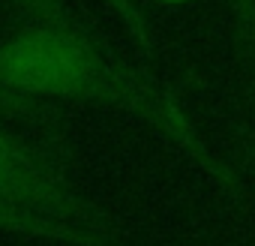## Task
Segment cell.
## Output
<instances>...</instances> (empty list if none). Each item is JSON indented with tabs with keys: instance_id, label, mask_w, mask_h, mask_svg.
I'll return each instance as SVG.
<instances>
[{
	"instance_id": "obj_1",
	"label": "cell",
	"mask_w": 255,
	"mask_h": 246,
	"mask_svg": "<svg viewBox=\"0 0 255 246\" xmlns=\"http://www.w3.org/2000/svg\"><path fill=\"white\" fill-rule=\"evenodd\" d=\"M0 78L30 102H90L141 120L168 147L234 192V171L201 138L183 105L156 81L111 60L81 24H30L0 42Z\"/></svg>"
},
{
	"instance_id": "obj_2",
	"label": "cell",
	"mask_w": 255,
	"mask_h": 246,
	"mask_svg": "<svg viewBox=\"0 0 255 246\" xmlns=\"http://www.w3.org/2000/svg\"><path fill=\"white\" fill-rule=\"evenodd\" d=\"M0 192L78 228L93 246H129L111 216L42 150L0 126Z\"/></svg>"
},
{
	"instance_id": "obj_3",
	"label": "cell",
	"mask_w": 255,
	"mask_h": 246,
	"mask_svg": "<svg viewBox=\"0 0 255 246\" xmlns=\"http://www.w3.org/2000/svg\"><path fill=\"white\" fill-rule=\"evenodd\" d=\"M0 234H15V237H27V240H48V243H60V246H93L78 228L39 213L9 195L0 192Z\"/></svg>"
},
{
	"instance_id": "obj_4",
	"label": "cell",
	"mask_w": 255,
	"mask_h": 246,
	"mask_svg": "<svg viewBox=\"0 0 255 246\" xmlns=\"http://www.w3.org/2000/svg\"><path fill=\"white\" fill-rule=\"evenodd\" d=\"M30 24H78L69 0H6Z\"/></svg>"
},
{
	"instance_id": "obj_5",
	"label": "cell",
	"mask_w": 255,
	"mask_h": 246,
	"mask_svg": "<svg viewBox=\"0 0 255 246\" xmlns=\"http://www.w3.org/2000/svg\"><path fill=\"white\" fill-rule=\"evenodd\" d=\"M0 114L3 117H15V120H33L39 117V102H30L24 96H18L15 90H9L0 78Z\"/></svg>"
},
{
	"instance_id": "obj_6",
	"label": "cell",
	"mask_w": 255,
	"mask_h": 246,
	"mask_svg": "<svg viewBox=\"0 0 255 246\" xmlns=\"http://www.w3.org/2000/svg\"><path fill=\"white\" fill-rule=\"evenodd\" d=\"M108 3H111V6H114V12H117L123 21H126V27H129V30H132V33H135V36H138L144 45H147V30H144L141 18H138V15L129 9V3H126V0H108Z\"/></svg>"
},
{
	"instance_id": "obj_7",
	"label": "cell",
	"mask_w": 255,
	"mask_h": 246,
	"mask_svg": "<svg viewBox=\"0 0 255 246\" xmlns=\"http://www.w3.org/2000/svg\"><path fill=\"white\" fill-rule=\"evenodd\" d=\"M234 6H237V18H240L246 36L255 42V0H234Z\"/></svg>"
},
{
	"instance_id": "obj_8",
	"label": "cell",
	"mask_w": 255,
	"mask_h": 246,
	"mask_svg": "<svg viewBox=\"0 0 255 246\" xmlns=\"http://www.w3.org/2000/svg\"><path fill=\"white\" fill-rule=\"evenodd\" d=\"M156 3H168V6H183V3H195V0H156Z\"/></svg>"
}]
</instances>
